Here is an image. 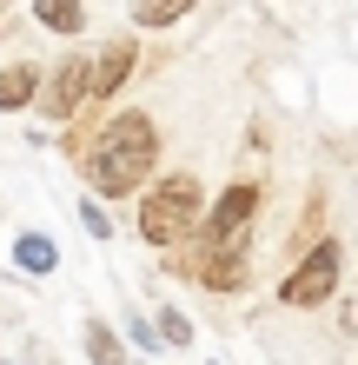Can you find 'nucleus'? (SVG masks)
I'll return each instance as SVG.
<instances>
[{
	"instance_id": "obj_3",
	"label": "nucleus",
	"mask_w": 358,
	"mask_h": 365,
	"mask_svg": "<svg viewBox=\"0 0 358 365\" xmlns=\"http://www.w3.org/2000/svg\"><path fill=\"white\" fill-rule=\"evenodd\" d=\"M339 272H345L339 240H312V252H299V259H292V272L279 279V306H292V312L325 306V299L339 292Z\"/></svg>"
},
{
	"instance_id": "obj_7",
	"label": "nucleus",
	"mask_w": 358,
	"mask_h": 365,
	"mask_svg": "<svg viewBox=\"0 0 358 365\" xmlns=\"http://www.w3.org/2000/svg\"><path fill=\"white\" fill-rule=\"evenodd\" d=\"M133 40H107V47L93 53V67H87V113H100V100H113L126 87V73H133Z\"/></svg>"
},
{
	"instance_id": "obj_5",
	"label": "nucleus",
	"mask_w": 358,
	"mask_h": 365,
	"mask_svg": "<svg viewBox=\"0 0 358 365\" xmlns=\"http://www.w3.org/2000/svg\"><path fill=\"white\" fill-rule=\"evenodd\" d=\"M173 252H179V246H173ZM173 272L193 279V286H206V292H239L246 272H252V246H186Z\"/></svg>"
},
{
	"instance_id": "obj_9",
	"label": "nucleus",
	"mask_w": 358,
	"mask_h": 365,
	"mask_svg": "<svg viewBox=\"0 0 358 365\" xmlns=\"http://www.w3.org/2000/svg\"><path fill=\"white\" fill-rule=\"evenodd\" d=\"M14 266L27 279H47V272H60V246L47 240V232H20L14 240Z\"/></svg>"
},
{
	"instance_id": "obj_11",
	"label": "nucleus",
	"mask_w": 358,
	"mask_h": 365,
	"mask_svg": "<svg viewBox=\"0 0 358 365\" xmlns=\"http://www.w3.org/2000/svg\"><path fill=\"white\" fill-rule=\"evenodd\" d=\"M87 359H93V365H133V359H126V346H120V332L107 326V319H87Z\"/></svg>"
},
{
	"instance_id": "obj_2",
	"label": "nucleus",
	"mask_w": 358,
	"mask_h": 365,
	"mask_svg": "<svg viewBox=\"0 0 358 365\" xmlns=\"http://www.w3.org/2000/svg\"><path fill=\"white\" fill-rule=\"evenodd\" d=\"M206 220V192L193 173H166L153 186H139V240L146 246H159V252H173L193 240V226Z\"/></svg>"
},
{
	"instance_id": "obj_12",
	"label": "nucleus",
	"mask_w": 358,
	"mask_h": 365,
	"mask_svg": "<svg viewBox=\"0 0 358 365\" xmlns=\"http://www.w3.org/2000/svg\"><path fill=\"white\" fill-rule=\"evenodd\" d=\"M199 0H133V27H173V20H186Z\"/></svg>"
},
{
	"instance_id": "obj_14",
	"label": "nucleus",
	"mask_w": 358,
	"mask_h": 365,
	"mask_svg": "<svg viewBox=\"0 0 358 365\" xmlns=\"http://www.w3.org/2000/svg\"><path fill=\"white\" fill-rule=\"evenodd\" d=\"M80 226H87L93 240H113V220H107V206H100L93 192H87V200H80Z\"/></svg>"
},
{
	"instance_id": "obj_6",
	"label": "nucleus",
	"mask_w": 358,
	"mask_h": 365,
	"mask_svg": "<svg viewBox=\"0 0 358 365\" xmlns=\"http://www.w3.org/2000/svg\"><path fill=\"white\" fill-rule=\"evenodd\" d=\"M87 67H93V53H67V60H53V73H40V93H33V106L47 120H80L87 113Z\"/></svg>"
},
{
	"instance_id": "obj_10",
	"label": "nucleus",
	"mask_w": 358,
	"mask_h": 365,
	"mask_svg": "<svg viewBox=\"0 0 358 365\" xmlns=\"http://www.w3.org/2000/svg\"><path fill=\"white\" fill-rule=\"evenodd\" d=\"M33 20L47 34H67V40L87 34V7H80V0H33Z\"/></svg>"
},
{
	"instance_id": "obj_15",
	"label": "nucleus",
	"mask_w": 358,
	"mask_h": 365,
	"mask_svg": "<svg viewBox=\"0 0 358 365\" xmlns=\"http://www.w3.org/2000/svg\"><path fill=\"white\" fill-rule=\"evenodd\" d=\"M352 326H358V299H352Z\"/></svg>"
},
{
	"instance_id": "obj_4",
	"label": "nucleus",
	"mask_w": 358,
	"mask_h": 365,
	"mask_svg": "<svg viewBox=\"0 0 358 365\" xmlns=\"http://www.w3.org/2000/svg\"><path fill=\"white\" fill-rule=\"evenodd\" d=\"M259 200H265V192L252 186V180H233L213 206H206V220L193 226V240H186V246H252V220H259Z\"/></svg>"
},
{
	"instance_id": "obj_16",
	"label": "nucleus",
	"mask_w": 358,
	"mask_h": 365,
	"mask_svg": "<svg viewBox=\"0 0 358 365\" xmlns=\"http://www.w3.org/2000/svg\"><path fill=\"white\" fill-rule=\"evenodd\" d=\"M0 365H7V359H0Z\"/></svg>"
},
{
	"instance_id": "obj_1",
	"label": "nucleus",
	"mask_w": 358,
	"mask_h": 365,
	"mask_svg": "<svg viewBox=\"0 0 358 365\" xmlns=\"http://www.w3.org/2000/svg\"><path fill=\"white\" fill-rule=\"evenodd\" d=\"M153 160H159V126H153V113H139V106L100 120L93 140L80 146V173H87L93 200H126V192H139L146 180H153Z\"/></svg>"
},
{
	"instance_id": "obj_13",
	"label": "nucleus",
	"mask_w": 358,
	"mask_h": 365,
	"mask_svg": "<svg viewBox=\"0 0 358 365\" xmlns=\"http://www.w3.org/2000/svg\"><path fill=\"white\" fill-rule=\"evenodd\" d=\"M159 339L166 346H193V319H186L179 306H159Z\"/></svg>"
},
{
	"instance_id": "obj_8",
	"label": "nucleus",
	"mask_w": 358,
	"mask_h": 365,
	"mask_svg": "<svg viewBox=\"0 0 358 365\" xmlns=\"http://www.w3.org/2000/svg\"><path fill=\"white\" fill-rule=\"evenodd\" d=\"M33 93H40V67L33 60H7L0 67V113H27Z\"/></svg>"
}]
</instances>
